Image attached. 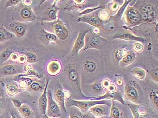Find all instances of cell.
<instances>
[{"instance_id": "cell-22", "label": "cell", "mask_w": 158, "mask_h": 118, "mask_svg": "<svg viewBox=\"0 0 158 118\" xmlns=\"http://www.w3.org/2000/svg\"><path fill=\"white\" fill-rule=\"evenodd\" d=\"M20 111L22 114L25 116H28L31 114V110L27 108H21Z\"/></svg>"}, {"instance_id": "cell-28", "label": "cell", "mask_w": 158, "mask_h": 118, "mask_svg": "<svg viewBox=\"0 0 158 118\" xmlns=\"http://www.w3.org/2000/svg\"><path fill=\"white\" fill-rule=\"evenodd\" d=\"M59 66L57 64H52V65L51 66L50 69L51 71L54 72L57 71L58 69Z\"/></svg>"}, {"instance_id": "cell-32", "label": "cell", "mask_w": 158, "mask_h": 118, "mask_svg": "<svg viewBox=\"0 0 158 118\" xmlns=\"http://www.w3.org/2000/svg\"><path fill=\"white\" fill-rule=\"evenodd\" d=\"M46 37L49 40L52 41H56L57 39L56 36L53 34H48L46 35Z\"/></svg>"}, {"instance_id": "cell-30", "label": "cell", "mask_w": 158, "mask_h": 118, "mask_svg": "<svg viewBox=\"0 0 158 118\" xmlns=\"http://www.w3.org/2000/svg\"><path fill=\"white\" fill-rule=\"evenodd\" d=\"M108 92H114L116 89V87L113 84H110L108 88Z\"/></svg>"}, {"instance_id": "cell-33", "label": "cell", "mask_w": 158, "mask_h": 118, "mask_svg": "<svg viewBox=\"0 0 158 118\" xmlns=\"http://www.w3.org/2000/svg\"><path fill=\"white\" fill-rule=\"evenodd\" d=\"M132 57L131 55L127 56L123 59V61L126 63L130 62L132 60Z\"/></svg>"}, {"instance_id": "cell-37", "label": "cell", "mask_w": 158, "mask_h": 118, "mask_svg": "<svg viewBox=\"0 0 158 118\" xmlns=\"http://www.w3.org/2000/svg\"><path fill=\"white\" fill-rule=\"evenodd\" d=\"M27 57L28 59L30 61H33L36 60V56L34 55L31 54H29L27 55Z\"/></svg>"}, {"instance_id": "cell-29", "label": "cell", "mask_w": 158, "mask_h": 118, "mask_svg": "<svg viewBox=\"0 0 158 118\" xmlns=\"http://www.w3.org/2000/svg\"><path fill=\"white\" fill-rule=\"evenodd\" d=\"M15 30L19 34H22V33H23L24 31L23 27L20 26H16V27L15 28Z\"/></svg>"}, {"instance_id": "cell-9", "label": "cell", "mask_w": 158, "mask_h": 118, "mask_svg": "<svg viewBox=\"0 0 158 118\" xmlns=\"http://www.w3.org/2000/svg\"><path fill=\"white\" fill-rule=\"evenodd\" d=\"M54 28L57 36L59 38L63 40L66 39L68 36V32L65 28L58 24L56 25Z\"/></svg>"}, {"instance_id": "cell-46", "label": "cell", "mask_w": 158, "mask_h": 118, "mask_svg": "<svg viewBox=\"0 0 158 118\" xmlns=\"http://www.w3.org/2000/svg\"><path fill=\"white\" fill-rule=\"evenodd\" d=\"M12 118H16L15 117V116H14V115L12 114Z\"/></svg>"}, {"instance_id": "cell-15", "label": "cell", "mask_w": 158, "mask_h": 118, "mask_svg": "<svg viewBox=\"0 0 158 118\" xmlns=\"http://www.w3.org/2000/svg\"><path fill=\"white\" fill-rule=\"evenodd\" d=\"M56 97L60 104L61 105V106H63L65 109L64 106V96L63 92L60 90L57 91L56 93Z\"/></svg>"}, {"instance_id": "cell-39", "label": "cell", "mask_w": 158, "mask_h": 118, "mask_svg": "<svg viewBox=\"0 0 158 118\" xmlns=\"http://www.w3.org/2000/svg\"><path fill=\"white\" fill-rule=\"evenodd\" d=\"M10 54V52L8 51H5L3 53L2 55V57L3 58H6V57H9Z\"/></svg>"}, {"instance_id": "cell-21", "label": "cell", "mask_w": 158, "mask_h": 118, "mask_svg": "<svg viewBox=\"0 0 158 118\" xmlns=\"http://www.w3.org/2000/svg\"><path fill=\"white\" fill-rule=\"evenodd\" d=\"M143 45L140 43H137L134 45L133 50L136 53H139L142 51L143 50Z\"/></svg>"}, {"instance_id": "cell-14", "label": "cell", "mask_w": 158, "mask_h": 118, "mask_svg": "<svg viewBox=\"0 0 158 118\" xmlns=\"http://www.w3.org/2000/svg\"><path fill=\"white\" fill-rule=\"evenodd\" d=\"M80 22H84L91 24L94 25H96L98 24L99 21L98 20L93 18H80L78 20Z\"/></svg>"}, {"instance_id": "cell-4", "label": "cell", "mask_w": 158, "mask_h": 118, "mask_svg": "<svg viewBox=\"0 0 158 118\" xmlns=\"http://www.w3.org/2000/svg\"><path fill=\"white\" fill-rule=\"evenodd\" d=\"M125 96L132 102H136L138 100V92L137 90L133 87H128L125 91Z\"/></svg>"}, {"instance_id": "cell-5", "label": "cell", "mask_w": 158, "mask_h": 118, "mask_svg": "<svg viewBox=\"0 0 158 118\" xmlns=\"http://www.w3.org/2000/svg\"><path fill=\"white\" fill-rule=\"evenodd\" d=\"M88 32V30H84L80 32L74 45V50H73L74 53H77L79 50L84 46V37Z\"/></svg>"}, {"instance_id": "cell-7", "label": "cell", "mask_w": 158, "mask_h": 118, "mask_svg": "<svg viewBox=\"0 0 158 118\" xmlns=\"http://www.w3.org/2000/svg\"><path fill=\"white\" fill-rule=\"evenodd\" d=\"M102 106H100L98 105H95L90 109V112L94 116L97 117H100L107 115V112L104 109Z\"/></svg>"}, {"instance_id": "cell-8", "label": "cell", "mask_w": 158, "mask_h": 118, "mask_svg": "<svg viewBox=\"0 0 158 118\" xmlns=\"http://www.w3.org/2000/svg\"><path fill=\"white\" fill-rule=\"evenodd\" d=\"M128 17L129 20L133 23L140 22L141 16L140 14L137 11L134 9H131L128 11Z\"/></svg>"}, {"instance_id": "cell-19", "label": "cell", "mask_w": 158, "mask_h": 118, "mask_svg": "<svg viewBox=\"0 0 158 118\" xmlns=\"http://www.w3.org/2000/svg\"><path fill=\"white\" fill-rule=\"evenodd\" d=\"M85 67L88 71H92L95 69L96 66L93 62L89 61L85 64Z\"/></svg>"}, {"instance_id": "cell-34", "label": "cell", "mask_w": 158, "mask_h": 118, "mask_svg": "<svg viewBox=\"0 0 158 118\" xmlns=\"http://www.w3.org/2000/svg\"><path fill=\"white\" fill-rule=\"evenodd\" d=\"M12 102L15 106L17 108H19L21 106V104H22L21 102L19 100H13Z\"/></svg>"}, {"instance_id": "cell-16", "label": "cell", "mask_w": 158, "mask_h": 118, "mask_svg": "<svg viewBox=\"0 0 158 118\" xmlns=\"http://www.w3.org/2000/svg\"><path fill=\"white\" fill-rule=\"evenodd\" d=\"M120 113L118 109L113 105L111 107L110 110V116L112 118H119Z\"/></svg>"}, {"instance_id": "cell-18", "label": "cell", "mask_w": 158, "mask_h": 118, "mask_svg": "<svg viewBox=\"0 0 158 118\" xmlns=\"http://www.w3.org/2000/svg\"><path fill=\"white\" fill-rule=\"evenodd\" d=\"M17 91V88L14 85H9L7 86V91L8 94L12 95V94L15 93Z\"/></svg>"}, {"instance_id": "cell-10", "label": "cell", "mask_w": 158, "mask_h": 118, "mask_svg": "<svg viewBox=\"0 0 158 118\" xmlns=\"http://www.w3.org/2000/svg\"><path fill=\"white\" fill-rule=\"evenodd\" d=\"M115 38L125 39V40L130 41H138L143 42L145 41V39L142 37H138L133 36V35L128 33H126L115 36Z\"/></svg>"}, {"instance_id": "cell-36", "label": "cell", "mask_w": 158, "mask_h": 118, "mask_svg": "<svg viewBox=\"0 0 158 118\" xmlns=\"http://www.w3.org/2000/svg\"><path fill=\"white\" fill-rule=\"evenodd\" d=\"M110 85V84L108 80H105L102 83V86L104 88H108Z\"/></svg>"}, {"instance_id": "cell-41", "label": "cell", "mask_w": 158, "mask_h": 118, "mask_svg": "<svg viewBox=\"0 0 158 118\" xmlns=\"http://www.w3.org/2000/svg\"><path fill=\"white\" fill-rule=\"evenodd\" d=\"M152 76L153 78L156 80V81H158V70H156V71H154L152 73Z\"/></svg>"}, {"instance_id": "cell-40", "label": "cell", "mask_w": 158, "mask_h": 118, "mask_svg": "<svg viewBox=\"0 0 158 118\" xmlns=\"http://www.w3.org/2000/svg\"><path fill=\"white\" fill-rule=\"evenodd\" d=\"M3 109V100L2 98H0V114L2 113Z\"/></svg>"}, {"instance_id": "cell-20", "label": "cell", "mask_w": 158, "mask_h": 118, "mask_svg": "<svg viewBox=\"0 0 158 118\" xmlns=\"http://www.w3.org/2000/svg\"><path fill=\"white\" fill-rule=\"evenodd\" d=\"M69 76L70 79L72 81H76L78 78V74L77 72L73 70L70 72Z\"/></svg>"}, {"instance_id": "cell-17", "label": "cell", "mask_w": 158, "mask_h": 118, "mask_svg": "<svg viewBox=\"0 0 158 118\" xmlns=\"http://www.w3.org/2000/svg\"><path fill=\"white\" fill-rule=\"evenodd\" d=\"M150 96L152 99V100H153V103L154 104L156 107L157 108L158 106V97L157 93H156V92H152L150 93Z\"/></svg>"}, {"instance_id": "cell-23", "label": "cell", "mask_w": 158, "mask_h": 118, "mask_svg": "<svg viewBox=\"0 0 158 118\" xmlns=\"http://www.w3.org/2000/svg\"><path fill=\"white\" fill-rule=\"evenodd\" d=\"M21 14L22 17L24 18H29L31 15L30 12L27 9L23 10Z\"/></svg>"}, {"instance_id": "cell-43", "label": "cell", "mask_w": 158, "mask_h": 118, "mask_svg": "<svg viewBox=\"0 0 158 118\" xmlns=\"http://www.w3.org/2000/svg\"><path fill=\"white\" fill-rule=\"evenodd\" d=\"M5 37V35L2 32L0 31V41H2L3 39H4Z\"/></svg>"}, {"instance_id": "cell-31", "label": "cell", "mask_w": 158, "mask_h": 118, "mask_svg": "<svg viewBox=\"0 0 158 118\" xmlns=\"http://www.w3.org/2000/svg\"><path fill=\"white\" fill-rule=\"evenodd\" d=\"M40 86L39 84L36 83H34L31 85V88L32 89L35 91H37L39 89Z\"/></svg>"}, {"instance_id": "cell-45", "label": "cell", "mask_w": 158, "mask_h": 118, "mask_svg": "<svg viewBox=\"0 0 158 118\" xmlns=\"http://www.w3.org/2000/svg\"><path fill=\"white\" fill-rule=\"evenodd\" d=\"M43 118H50L49 117H48L47 116H46V115H44V116H43Z\"/></svg>"}, {"instance_id": "cell-12", "label": "cell", "mask_w": 158, "mask_h": 118, "mask_svg": "<svg viewBox=\"0 0 158 118\" xmlns=\"http://www.w3.org/2000/svg\"><path fill=\"white\" fill-rule=\"evenodd\" d=\"M132 74L135 77L140 79H143L145 78L146 73L145 71L140 68L135 69L132 71Z\"/></svg>"}, {"instance_id": "cell-24", "label": "cell", "mask_w": 158, "mask_h": 118, "mask_svg": "<svg viewBox=\"0 0 158 118\" xmlns=\"http://www.w3.org/2000/svg\"><path fill=\"white\" fill-rule=\"evenodd\" d=\"M98 39L97 37H94L91 39L89 43V46L91 47H95L98 45Z\"/></svg>"}, {"instance_id": "cell-13", "label": "cell", "mask_w": 158, "mask_h": 118, "mask_svg": "<svg viewBox=\"0 0 158 118\" xmlns=\"http://www.w3.org/2000/svg\"><path fill=\"white\" fill-rule=\"evenodd\" d=\"M1 72L5 75H10L15 73V70L13 66L8 65L1 69Z\"/></svg>"}, {"instance_id": "cell-47", "label": "cell", "mask_w": 158, "mask_h": 118, "mask_svg": "<svg viewBox=\"0 0 158 118\" xmlns=\"http://www.w3.org/2000/svg\"></svg>"}, {"instance_id": "cell-35", "label": "cell", "mask_w": 158, "mask_h": 118, "mask_svg": "<svg viewBox=\"0 0 158 118\" xmlns=\"http://www.w3.org/2000/svg\"><path fill=\"white\" fill-rule=\"evenodd\" d=\"M101 85L100 84H96L93 87V89H94V91H96V92H98L101 90Z\"/></svg>"}, {"instance_id": "cell-25", "label": "cell", "mask_w": 158, "mask_h": 118, "mask_svg": "<svg viewBox=\"0 0 158 118\" xmlns=\"http://www.w3.org/2000/svg\"><path fill=\"white\" fill-rule=\"evenodd\" d=\"M156 12L153 10H152L150 12H148V19L149 20H152L156 17Z\"/></svg>"}, {"instance_id": "cell-2", "label": "cell", "mask_w": 158, "mask_h": 118, "mask_svg": "<svg viewBox=\"0 0 158 118\" xmlns=\"http://www.w3.org/2000/svg\"><path fill=\"white\" fill-rule=\"evenodd\" d=\"M102 99L112 100L118 101L123 104H125L122 95L119 92H110L108 91L106 93L102 96L90 98V100L91 101L100 100Z\"/></svg>"}, {"instance_id": "cell-26", "label": "cell", "mask_w": 158, "mask_h": 118, "mask_svg": "<svg viewBox=\"0 0 158 118\" xmlns=\"http://www.w3.org/2000/svg\"><path fill=\"white\" fill-rule=\"evenodd\" d=\"M152 7L150 5L144 6L142 8V11L143 13H146L147 12H149L152 11Z\"/></svg>"}, {"instance_id": "cell-42", "label": "cell", "mask_w": 158, "mask_h": 118, "mask_svg": "<svg viewBox=\"0 0 158 118\" xmlns=\"http://www.w3.org/2000/svg\"><path fill=\"white\" fill-rule=\"evenodd\" d=\"M141 18H142V19L143 20H147L148 19V14L147 13H143L141 15Z\"/></svg>"}, {"instance_id": "cell-27", "label": "cell", "mask_w": 158, "mask_h": 118, "mask_svg": "<svg viewBox=\"0 0 158 118\" xmlns=\"http://www.w3.org/2000/svg\"><path fill=\"white\" fill-rule=\"evenodd\" d=\"M101 8V6L98 7H97L95 8H91V9H88L86 10H85V11H84L83 12L81 13L80 14V15L84 14H88L90 12H91L95 10H97V9H98V8Z\"/></svg>"}, {"instance_id": "cell-11", "label": "cell", "mask_w": 158, "mask_h": 118, "mask_svg": "<svg viewBox=\"0 0 158 118\" xmlns=\"http://www.w3.org/2000/svg\"><path fill=\"white\" fill-rule=\"evenodd\" d=\"M127 106L129 107L132 112L134 118H139L140 116L139 113V105L134 104H128Z\"/></svg>"}, {"instance_id": "cell-38", "label": "cell", "mask_w": 158, "mask_h": 118, "mask_svg": "<svg viewBox=\"0 0 158 118\" xmlns=\"http://www.w3.org/2000/svg\"><path fill=\"white\" fill-rule=\"evenodd\" d=\"M49 17L52 19H54L56 18V13L54 11H51L49 14Z\"/></svg>"}, {"instance_id": "cell-6", "label": "cell", "mask_w": 158, "mask_h": 118, "mask_svg": "<svg viewBox=\"0 0 158 118\" xmlns=\"http://www.w3.org/2000/svg\"><path fill=\"white\" fill-rule=\"evenodd\" d=\"M48 83L46 84L44 92L41 96L39 100V106L40 109L42 113L44 115H46V107H47V99L46 96V89H47Z\"/></svg>"}, {"instance_id": "cell-44", "label": "cell", "mask_w": 158, "mask_h": 118, "mask_svg": "<svg viewBox=\"0 0 158 118\" xmlns=\"http://www.w3.org/2000/svg\"><path fill=\"white\" fill-rule=\"evenodd\" d=\"M70 118H79L78 116H75V115H71L70 116Z\"/></svg>"}, {"instance_id": "cell-3", "label": "cell", "mask_w": 158, "mask_h": 118, "mask_svg": "<svg viewBox=\"0 0 158 118\" xmlns=\"http://www.w3.org/2000/svg\"><path fill=\"white\" fill-rule=\"evenodd\" d=\"M48 100L49 108L53 117H59L60 116V109L58 106L52 98L51 92L49 91L48 92Z\"/></svg>"}, {"instance_id": "cell-1", "label": "cell", "mask_w": 158, "mask_h": 118, "mask_svg": "<svg viewBox=\"0 0 158 118\" xmlns=\"http://www.w3.org/2000/svg\"><path fill=\"white\" fill-rule=\"evenodd\" d=\"M70 106H76L80 109L81 112H86L90 109L92 107L96 105H109L108 101L100 100L89 101H79L74 100L72 99H69L68 102Z\"/></svg>"}]
</instances>
